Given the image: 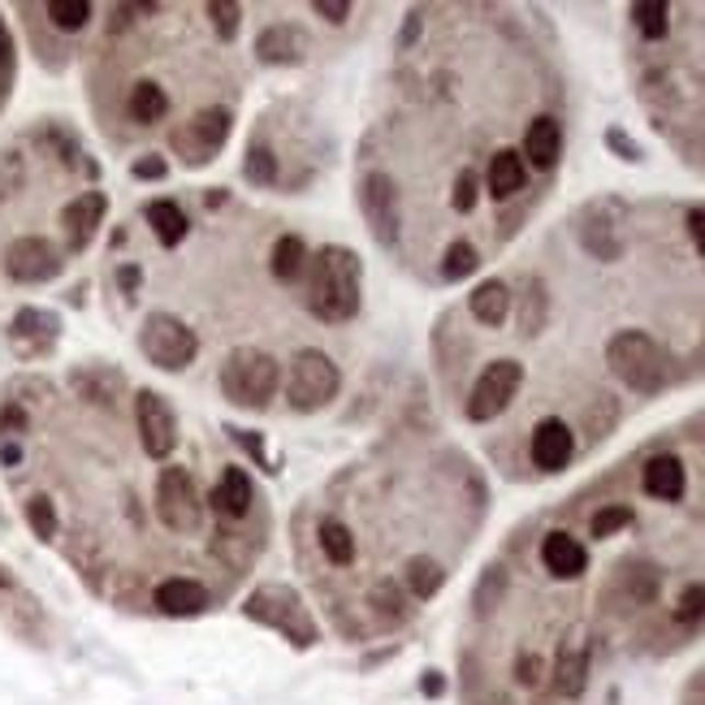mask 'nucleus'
<instances>
[{"label":"nucleus","instance_id":"obj_1","mask_svg":"<svg viewBox=\"0 0 705 705\" xmlns=\"http://www.w3.org/2000/svg\"><path fill=\"white\" fill-rule=\"evenodd\" d=\"M307 312L325 325H343L359 312V278H363V265L351 247L343 243H329L321 247L312 260H307Z\"/></svg>","mask_w":705,"mask_h":705},{"label":"nucleus","instance_id":"obj_2","mask_svg":"<svg viewBox=\"0 0 705 705\" xmlns=\"http://www.w3.org/2000/svg\"><path fill=\"white\" fill-rule=\"evenodd\" d=\"M221 394L243 412H265L282 385V363L260 347H238L221 359Z\"/></svg>","mask_w":705,"mask_h":705},{"label":"nucleus","instance_id":"obj_3","mask_svg":"<svg viewBox=\"0 0 705 705\" xmlns=\"http://www.w3.org/2000/svg\"><path fill=\"white\" fill-rule=\"evenodd\" d=\"M343 390V368L316 347H303L290 359V372H286V399L294 412H321L338 399Z\"/></svg>","mask_w":705,"mask_h":705},{"label":"nucleus","instance_id":"obj_4","mask_svg":"<svg viewBox=\"0 0 705 705\" xmlns=\"http://www.w3.org/2000/svg\"><path fill=\"white\" fill-rule=\"evenodd\" d=\"M606 359H611V372L624 385H633L636 394H658L662 381H667V363H662L658 343L649 334H640V329L615 334L611 347H606Z\"/></svg>","mask_w":705,"mask_h":705},{"label":"nucleus","instance_id":"obj_5","mask_svg":"<svg viewBox=\"0 0 705 705\" xmlns=\"http://www.w3.org/2000/svg\"><path fill=\"white\" fill-rule=\"evenodd\" d=\"M139 351L147 355V363L165 368V372H182L195 363L200 355V338L187 321H178L174 312H147L139 329Z\"/></svg>","mask_w":705,"mask_h":705},{"label":"nucleus","instance_id":"obj_6","mask_svg":"<svg viewBox=\"0 0 705 705\" xmlns=\"http://www.w3.org/2000/svg\"><path fill=\"white\" fill-rule=\"evenodd\" d=\"M156 515L178 537H195L204 528V494H200V485H195V477L187 468H178V463L160 468V477H156Z\"/></svg>","mask_w":705,"mask_h":705},{"label":"nucleus","instance_id":"obj_7","mask_svg":"<svg viewBox=\"0 0 705 705\" xmlns=\"http://www.w3.org/2000/svg\"><path fill=\"white\" fill-rule=\"evenodd\" d=\"M247 619H256V624H269V628H278V633L290 636V645H299V649H307V645H316V624H312V615L303 611V602L282 589V584H265V589H256L251 597H247Z\"/></svg>","mask_w":705,"mask_h":705},{"label":"nucleus","instance_id":"obj_8","mask_svg":"<svg viewBox=\"0 0 705 705\" xmlns=\"http://www.w3.org/2000/svg\"><path fill=\"white\" fill-rule=\"evenodd\" d=\"M519 385H524V363H515V359L485 363V372L477 377V385H472V394H468V421L481 424L502 416V412L511 407V399H515Z\"/></svg>","mask_w":705,"mask_h":705},{"label":"nucleus","instance_id":"obj_9","mask_svg":"<svg viewBox=\"0 0 705 705\" xmlns=\"http://www.w3.org/2000/svg\"><path fill=\"white\" fill-rule=\"evenodd\" d=\"M61 269H66V260H61L57 243H48V238H40V234L13 238V243H9V251H4V273L22 286L53 282Z\"/></svg>","mask_w":705,"mask_h":705},{"label":"nucleus","instance_id":"obj_10","mask_svg":"<svg viewBox=\"0 0 705 705\" xmlns=\"http://www.w3.org/2000/svg\"><path fill=\"white\" fill-rule=\"evenodd\" d=\"M359 212H363V221H368V230L381 247L399 243V191H394L390 174H368L359 182Z\"/></svg>","mask_w":705,"mask_h":705},{"label":"nucleus","instance_id":"obj_11","mask_svg":"<svg viewBox=\"0 0 705 705\" xmlns=\"http://www.w3.org/2000/svg\"><path fill=\"white\" fill-rule=\"evenodd\" d=\"M135 424H139V441L152 459H169L178 446V416L165 403V394L139 390L135 394Z\"/></svg>","mask_w":705,"mask_h":705},{"label":"nucleus","instance_id":"obj_12","mask_svg":"<svg viewBox=\"0 0 705 705\" xmlns=\"http://www.w3.org/2000/svg\"><path fill=\"white\" fill-rule=\"evenodd\" d=\"M230 122H234L230 109H204V113L191 118L187 131L174 135V147L187 152V165H204V160H212V156L225 147V139H230Z\"/></svg>","mask_w":705,"mask_h":705},{"label":"nucleus","instance_id":"obj_13","mask_svg":"<svg viewBox=\"0 0 705 705\" xmlns=\"http://www.w3.org/2000/svg\"><path fill=\"white\" fill-rule=\"evenodd\" d=\"M104 212H109L104 191H82L78 200H70V204L61 209V230H66V247H70V251H87V247H91Z\"/></svg>","mask_w":705,"mask_h":705},{"label":"nucleus","instance_id":"obj_14","mask_svg":"<svg viewBox=\"0 0 705 705\" xmlns=\"http://www.w3.org/2000/svg\"><path fill=\"white\" fill-rule=\"evenodd\" d=\"M256 57L260 66H299L307 57V35L294 22H273L256 35Z\"/></svg>","mask_w":705,"mask_h":705},{"label":"nucleus","instance_id":"obj_15","mask_svg":"<svg viewBox=\"0 0 705 705\" xmlns=\"http://www.w3.org/2000/svg\"><path fill=\"white\" fill-rule=\"evenodd\" d=\"M57 334H61V321L53 312H40V307H22L9 325V338L22 355H44L57 343Z\"/></svg>","mask_w":705,"mask_h":705},{"label":"nucleus","instance_id":"obj_16","mask_svg":"<svg viewBox=\"0 0 705 705\" xmlns=\"http://www.w3.org/2000/svg\"><path fill=\"white\" fill-rule=\"evenodd\" d=\"M575 455V437L563 421H541L533 428V463L541 472H563Z\"/></svg>","mask_w":705,"mask_h":705},{"label":"nucleus","instance_id":"obj_17","mask_svg":"<svg viewBox=\"0 0 705 705\" xmlns=\"http://www.w3.org/2000/svg\"><path fill=\"white\" fill-rule=\"evenodd\" d=\"M204 606H209V589H204L200 580L174 575V580H160V584H156V611L169 615V619H191V615H200Z\"/></svg>","mask_w":705,"mask_h":705},{"label":"nucleus","instance_id":"obj_18","mask_svg":"<svg viewBox=\"0 0 705 705\" xmlns=\"http://www.w3.org/2000/svg\"><path fill=\"white\" fill-rule=\"evenodd\" d=\"M212 511L221 515V519H243L247 511H251V502H256V490H251V477L243 472V468H225L221 472V481H216V490H212Z\"/></svg>","mask_w":705,"mask_h":705},{"label":"nucleus","instance_id":"obj_19","mask_svg":"<svg viewBox=\"0 0 705 705\" xmlns=\"http://www.w3.org/2000/svg\"><path fill=\"white\" fill-rule=\"evenodd\" d=\"M640 485H645V494L658 497V502H680L689 477H684V463L675 455H653L645 463V472H640Z\"/></svg>","mask_w":705,"mask_h":705},{"label":"nucleus","instance_id":"obj_20","mask_svg":"<svg viewBox=\"0 0 705 705\" xmlns=\"http://www.w3.org/2000/svg\"><path fill=\"white\" fill-rule=\"evenodd\" d=\"M541 563H546V571H550L555 580H575V575H584L589 555H584V546H580L571 533H550V537L541 541Z\"/></svg>","mask_w":705,"mask_h":705},{"label":"nucleus","instance_id":"obj_21","mask_svg":"<svg viewBox=\"0 0 705 705\" xmlns=\"http://www.w3.org/2000/svg\"><path fill=\"white\" fill-rule=\"evenodd\" d=\"M584 684H589V649L571 636L559 649V662H555V693L559 697H580Z\"/></svg>","mask_w":705,"mask_h":705},{"label":"nucleus","instance_id":"obj_22","mask_svg":"<svg viewBox=\"0 0 705 705\" xmlns=\"http://www.w3.org/2000/svg\"><path fill=\"white\" fill-rule=\"evenodd\" d=\"M524 156L537 165V169H555V160L563 156V126L555 118H537L524 135Z\"/></svg>","mask_w":705,"mask_h":705},{"label":"nucleus","instance_id":"obj_23","mask_svg":"<svg viewBox=\"0 0 705 705\" xmlns=\"http://www.w3.org/2000/svg\"><path fill=\"white\" fill-rule=\"evenodd\" d=\"M485 182H490V195H494V200H511V195H519V191H524V182H528L524 156H519V152H511V147L494 152Z\"/></svg>","mask_w":705,"mask_h":705},{"label":"nucleus","instance_id":"obj_24","mask_svg":"<svg viewBox=\"0 0 705 705\" xmlns=\"http://www.w3.org/2000/svg\"><path fill=\"white\" fill-rule=\"evenodd\" d=\"M126 113H131V122H139V126H156V122L169 113L165 87L152 82V78H139V82L131 87V96H126Z\"/></svg>","mask_w":705,"mask_h":705},{"label":"nucleus","instance_id":"obj_25","mask_svg":"<svg viewBox=\"0 0 705 705\" xmlns=\"http://www.w3.org/2000/svg\"><path fill=\"white\" fill-rule=\"evenodd\" d=\"M468 307H472V316H477L481 325L497 329V325H506V312H511V290H506V282L490 278V282H481L477 290H472Z\"/></svg>","mask_w":705,"mask_h":705},{"label":"nucleus","instance_id":"obj_26","mask_svg":"<svg viewBox=\"0 0 705 705\" xmlns=\"http://www.w3.org/2000/svg\"><path fill=\"white\" fill-rule=\"evenodd\" d=\"M269 269H273V278L282 286H294L303 273H307V243H303L299 234H282V238L273 243Z\"/></svg>","mask_w":705,"mask_h":705},{"label":"nucleus","instance_id":"obj_27","mask_svg":"<svg viewBox=\"0 0 705 705\" xmlns=\"http://www.w3.org/2000/svg\"><path fill=\"white\" fill-rule=\"evenodd\" d=\"M147 225H152V234H156L160 247H178V243L187 238V230H191L187 212L178 209L174 200H152V204H147Z\"/></svg>","mask_w":705,"mask_h":705},{"label":"nucleus","instance_id":"obj_28","mask_svg":"<svg viewBox=\"0 0 705 705\" xmlns=\"http://www.w3.org/2000/svg\"><path fill=\"white\" fill-rule=\"evenodd\" d=\"M321 550H325V559L334 567H351L355 563V537L347 524H338V519H321Z\"/></svg>","mask_w":705,"mask_h":705},{"label":"nucleus","instance_id":"obj_29","mask_svg":"<svg viewBox=\"0 0 705 705\" xmlns=\"http://www.w3.org/2000/svg\"><path fill=\"white\" fill-rule=\"evenodd\" d=\"M403 580H407V589L416 593V597H433L437 589H441V580H446V571H441V563L437 559H412V563L403 567Z\"/></svg>","mask_w":705,"mask_h":705},{"label":"nucleus","instance_id":"obj_30","mask_svg":"<svg viewBox=\"0 0 705 705\" xmlns=\"http://www.w3.org/2000/svg\"><path fill=\"white\" fill-rule=\"evenodd\" d=\"M481 265V256H477V247L472 243H450L446 247V256H441V278L446 282H463V278H472V269Z\"/></svg>","mask_w":705,"mask_h":705},{"label":"nucleus","instance_id":"obj_31","mask_svg":"<svg viewBox=\"0 0 705 705\" xmlns=\"http://www.w3.org/2000/svg\"><path fill=\"white\" fill-rule=\"evenodd\" d=\"M633 22L645 40H662L671 26V9L662 0H640V4H633Z\"/></svg>","mask_w":705,"mask_h":705},{"label":"nucleus","instance_id":"obj_32","mask_svg":"<svg viewBox=\"0 0 705 705\" xmlns=\"http://www.w3.org/2000/svg\"><path fill=\"white\" fill-rule=\"evenodd\" d=\"M44 13H48V22L57 31H82L91 22V4L87 0H48Z\"/></svg>","mask_w":705,"mask_h":705},{"label":"nucleus","instance_id":"obj_33","mask_svg":"<svg viewBox=\"0 0 705 705\" xmlns=\"http://www.w3.org/2000/svg\"><path fill=\"white\" fill-rule=\"evenodd\" d=\"M26 524H31V533L40 537V541H53L57 537V506H53V497L35 494L26 502Z\"/></svg>","mask_w":705,"mask_h":705},{"label":"nucleus","instance_id":"obj_34","mask_svg":"<svg viewBox=\"0 0 705 705\" xmlns=\"http://www.w3.org/2000/svg\"><path fill=\"white\" fill-rule=\"evenodd\" d=\"M243 174H247V182H251V187H269V182L278 178V156H273L269 147H260V143H256V147L247 152Z\"/></svg>","mask_w":705,"mask_h":705},{"label":"nucleus","instance_id":"obj_35","mask_svg":"<svg viewBox=\"0 0 705 705\" xmlns=\"http://www.w3.org/2000/svg\"><path fill=\"white\" fill-rule=\"evenodd\" d=\"M502 593H506V571H502V567H490V571H485V580L477 584V615H494V606L502 602Z\"/></svg>","mask_w":705,"mask_h":705},{"label":"nucleus","instance_id":"obj_36","mask_svg":"<svg viewBox=\"0 0 705 705\" xmlns=\"http://www.w3.org/2000/svg\"><path fill=\"white\" fill-rule=\"evenodd\" d=\"M633 524V511L619 502V506H602L597 515H593V537H615L619 528H628Z\"/></svg>","mask_w":705,"mask_h":705},{"label":"nucleus","instance_id":"obj_37","mask_svg":"<svg viewBox=\"0 0 705 705\" xmlns=\"http://www.w3.org/2000/svg\"><path fill=\"white\" fill-rule=\"evenodd\" d=\"M477 200H481V178H477L472 169H463V174L455 178V195H450V204H455V212H472L477 209Z\"/></svg>","mask_w":705,"mask_h":705},{"label":"nucleus","instance_id":"obj_38","mask_svg":"<svg viewBox=\"0 0 705 705\" xmlns=\"http://www.w3.org/2000/svg\"><path fill=\"white\" fill-rule=\"evenodd\" d=\"M675 619H680V624H702L705 619V584H689V589L680 593Z\"/></svg>","mask_w":705,"mask_h":705},{"label":"nucleus","instance_id":"obj_39","mask_svg":"<svg viewBox=\"0 0 705 705\" xmlns=\"http://www.w3.org/2000/svg\"><path fill=\"white\" fill-rule=\"evenodd\" d=\"M209 18H212V26H216V35H221V40H234V35H238V18H243V9H238V4H225V0H212Z\"/></svg>","mask_w":705,"mask_h":705},{"label":"nucleus","instance_id":"obj_40","mask_svg":"<svg viewBox=\"0 0 705 705\" xmlns=\"http://www.w3.org/2000/svg\"><path fill=\"white\" fill-rule=\"evenodd\" d=\"M546 321V286L528 282V316H524V334H537Z\"/></svg>","mask_w":705,"mask_h":705},{"label":"nucleus","instance_id":"obj_41","mask_svg":"<svg viewBox=\"0 0 705 705\" xmlns=\"http://www.w3.org/2000/svg\"><path fill=\"white\" fill-rule=\"evenodd\" d=\"M372 606H377L385 619H399V615H403V606H399V593H394V584H390V580L372 584Z\"/></svg>","mask_w":705,"mask_h":705},{"label":"nucleus","instance_id":"obj_42","mask_svg":"<svg viewBox=\"0 0 705 705\" xmlns=\"http://www.w3.org/2000/svg\"><path fill=\"white\" fill-rule=\"evenodd\" d=\"M13 82V35H9V26H4V18H0V91Z\"/></svg>","mask_w":705,"mask_h":705},{"label":"nucleus","instance_id":"obj_43","mask_svg":"<svg viewBox=\"0 0 705 705\" xmlns=\"http://www.w3.org/2000/svg\"><path fill=\"white\" fill-rule=\"evenodd\" d=\"M312 9H316L325 22H334V26H343V22L351 18V4H347V0H316Z\"/></svg>","mask_w":705,"mask_h":705},{"label":"nucleus","instance_id":"obj_44","mask_svg":"<svg viewBox=\"0 0 705 705\" xmlns=\"http://www.w3.org/2000/svg\"><path fill=\"white\" fill-rule=\"evenodd\" d=\"M165 169H169V165H165V156H139V160L131 165V174L143 178V182H147V178H165Z\"/></svg>","mask_w":705,"mask_h":705},{"label":"nucleus","instance_id":"obj_45","mask_svg":"<svg viewBox=\"0 0 705 705\" xmlns=\"http://www.w3.org/2000/svg\"><path fill=\"white\" fill-rule=\"evenodd\" d=\"M515 675H519V684H537V680H541V662H537L533 653H524V658L515 662Z\"/></svg>","mask_w":705,"mask_h":705},{"label":"nucleus","instance_id":"obj_46","mask_svg":"<svg viewBox=\"0 0 705 705\" xmlns=\"http://www.w3.org/2000/svg\"><path fill=\"white\" fill-rule=\"evenodd\" d=\"M22 428H26V416H22L18 407H4V412H0V433H4V437H18Z\"/></svg>","mask_w":705,"mask_h":705},{"label":"nucleus","instance_id":"obj_47","mask_svg":"<svg viewBox=\"0 0 705 705\" xmlns=\"http://www.w3.org/2000/svg\"><path fill=\"white\" fill-rule=\"evenodd\" d=\"M606 143H611L615 152H624V160H640V147H636L624 131H606Z\"/></svg>","mask_w":705,"mask_h":705},{"label":"nucleus","instance_id":"obj_48","mask_svg":"<svg viewBox=\"0 0 705 705\" xmlns=\"http://www.w3.org/2000/svg\"><path fill=\"white\" fill-rule=\"evenodd\" d=\"M689 234H693L697 251L705 256V209H693V212H689Z\"/></svg>","mask_w":705,"mask_h":705},{"label":"nucleus","instance_id":"obj_49","mask_svg":"<svg viewBox=\"0 0 705 705\" xmlns=\"http://www.w3.org/2000/svg\"><path fill=\"white\" fill-rule=\"evenodd\" d=\"M118 282H122V290L131 294V290L139 286V269H135V265H122V269H118Z\"/></svg>","mask_w":705,"mask_h":705},{"label":"nucleus","instance_id":"obj_50","mask_svg":"<svg viewBox=\"0 0 705 705\" xmlns=\"http://www.w3.org/2000/svg\"><path fill=\"white\" fill-rule=\"evenodd\" d=\"M0 459H4V463H18V459H22V450H18L13 441H4V446H0Z\"/></svg>","mask_w":705,"mask_h":705},{"label":"nucleus","instance_id":"obj_51","mask_svg":"<svg viewBox=\"0 0 705 705\" xmlns=\"http://www.w3.org/2000/svg\"><path fill=\"white\" fill-rule=\"evenodd\" d=\"M424 693H428V697H437V693H441V675H437V671H428V680H424Z\"/></svg>","mask_w":705,"mask_h":705}]
</instances>
